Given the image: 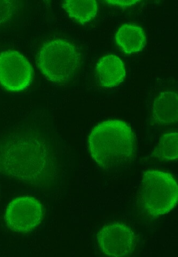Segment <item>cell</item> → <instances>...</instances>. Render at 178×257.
<instances>
[{"mask_svg": "<svg viewBox=\"0 0 178 257\" xmlns=\"http://www.w3.org/2000/svg\"><path fill=\"white\" fill-rule=\"evenodd\" d=\"M52 161L48 147L32 135H18L0 143V173L32 184L48 181Z\"/></svg>", "mask_w": 178, "mask_h": 257, "instance_id": "1", "label": "cell"}, {"mask_svg": "<svg viewBox=\"0 0 178 257\" xmlns=\"http://www.w3.org/2000/svg\"><path fill=\"white\" fill-rule=\"evenodd\" d=\"M88 144L92 159L106 169L127 164L136 150L133 130L121 120H108L98 124L91 131Z\"/></svg>", "mask_w": 178, "mask_h": 257, "instance_id": "2", "label": "cell"}, {"mask_svg": "<svg viewBox=\"0 0 178 257\" xmlns=\"http://www.w3.org/2000/svg\"><path fill=\"white\" fill-rule=\"evenodd\" d=\"M81 60L80 53L74 44L58 39L42 46L38 54L37 64L49 81L64 83L78 71Z\"/></svg>", "mask_w": 178, "mask_h": 257, "instance_id": "3", "label": "cell"}, {"mask_svg": "<svg viewBox=\"0 0 178 257\" xmlns=\"http://www.w3.org/2000/svg\"><path fill=\"white\" fill-rule=\"evenodd\" d=\"M142 198L147 212L153 216L165 215L177 204L178 186L173 177L164 171H146L142 177Z\"/></svg>", "mask_w": 178, "mask_h": 257, "instance_id": "4", "label": "cell"}, {"mask_svg": "<svg viewBox=\"0 0 178 257\" xmlns=\"http://www.w3.org/2000/svg\"><path fill=\"white\" fill-rule=\"evenodd\" d=\"M33 68L28 59L17 51L0 54V84L7 90L19 92L32 81Z\"/></svg>", "mask_w": 178, "mask_h": 257, "instance_id": "5", "label": "cell"}, {"mask_svg": "<svg viewBox=\"0 0 178 257\" xmlns=\"http://www.w3.org/2000/svg\"><path fill=\"white\" fill-rule=\"evenodd\" d=\"M43 216L41 202L34 197L23 196L10 202L7 207L5 219L12 230L29 232L41 224Z\"/></svg>", "mask_w": 178, "mask_h": 257, "instance_id": "6", "label": "cell"}, {"mask_svg": "<svg viewBox=\"0 0 178 257\" xmlns=\"http://www.w3.org/2000/svg\"><path fill=\"white\" fill-rule=\"evenodd\" d=\"M100 250L110 256H125L133 252L135 233L125 223L113 222L105 225L98 233Z\"/></svg>", "mask_w": 178, "mask_h": 257, "instance_id": "7", "label": "cell"}, {"mask_svg": "<svg viewBox=\"0 0 178 257\" xmlns=\"http://www.w3.org/2000/svg\"><path fill=\"white\" fill-rule=\"evenodd\" d=\"M96 73L99 84L105 88L118 86L126 75L124 64L119 57L113 54L105 56L98 61Z\"/></svg>", "mask_w": 178, "mask_h": 257, "instance_id": "8", "label": "cell"}, {"mask_svg": "<svg viewBox=\"0 0 178 257\" xmlns=\"http://www.w3.org/2000/svg\"><path fill=\"white\" fill-rule=\"evenodd\" d=\"M116 43L126 54L141 51L146 44V36L140 26L126 24L119 28L115 36Z\"/></svg>", "mask_w": 178, "mask_h": 257, "instance_id": "9", "label": "cell"}, {"mask_svg": "<svg viewBox=\"0 0 178 257\" xmlns=\"http://www.w3.org/2000/svg\"><path fill=\"white\" fill-rule=\"evenodd\" d=\"M178 97L177 93L166 91L154 101L152 115L154 120L162 124L176 122L178 118Z\"/></svg>", "mask_w": 178, "mask_h": 257, "instance_id": "10", "label": "cell"}, {"mask_svg": "<svg viewBox=\"0 0 178 257\" xmlns=\"http://www.w3.org/2000/svg\"><path fill=\"white\" fill-rule=\"evenodd\" d=\"M62 7L69 17L81 24L94 19L98 12L96 1H65L62 4Z\"/></svg>", "mask_w": 178, "mask_h": 257, "instance_id": "11", "label": "cell"}, {"mask_svg": "<svg viewBox=\"0 0 178 257\" xmlns=\"http://www.w3.org/2000/svg\"><path fill=\"white\" fill-rule=\"evenodd\" d=\"M178 135L171 132L162 136L156 148L154 154L158 158L165 161H173L178 157Z\"/></svg>", "mask_w": 178, "mask_h": 257, "instance_id": "12", "label": "cell"}, {"mask_svg": "<svg viewBox=\"0 0 178 257\" xmlns=\"http://www.w3.org/2000/svg\"><path fill=\"white\" fill-rule=\"evenodd\" d=\"M16 9L13 2L0 1V25L9 21Z\"/></svg>", "mask_w": 178, "mask_h": 257, "instance_id": "13", "label": "cell"}, {"mask_svg": "<svg viewBox=\"0 0 178 257\" xmlns=\"http://www.w3.org/2000/svg\"><path fill=\"white\" fill-rule=\"evenodd\" d=\"M107 4L121 7H128L135 5L140 2L137 1H110L106 2Z\"/></svg>", "mask_w": 178, "mask_h": 257, "instance_id": "14", "label": "cell"}]
</instances>
